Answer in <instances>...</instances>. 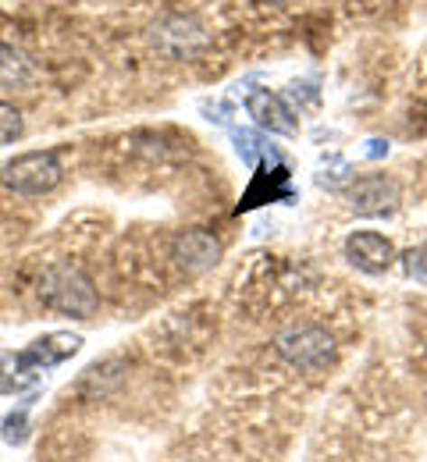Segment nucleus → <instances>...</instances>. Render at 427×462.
<instances>
[{
  "label": "nucleus",
  "mask_w": 427,
  "mask_h": 462,
  "mask_svg": "<svg viewBox=\"0 0 427 462\" xmlns=\"http://www.w3.org/2000/svg\"><path fill=\"white\" fill-rule=\"evenodd\" d=\"M40 302L64 317H93L100 306V295L93 289L89 274L71 263H51L40 274Z\"/></svg>",
  "instance_id": "nucleus-1"
},
{
  "label": "nucleus",
  "mask_w": 427,
  "mask_h": 462,
  "mask_svg": "<svg viewBox=\"0 0 427 462\" xmlns=\"http://www.w3.org/2000/svg\"><path fill=\"white\" fill-rule=\"evenodd\" d=\"M64 168L51 150H32V153H18L14 161H7L0 168V185L18 192V196H47L61 185Z\"/></svg>",
  "instance_id": "nucleus-2"
},
{
  "label": "nucleus",
  "mask_w": 427,
  "mask_h": 462,
  "mask_svg": "<svg viewBox=\"0 0 427 462\" xmlns=\"http://www.w3.org/2000/svg\"><path fill=\"white\" fill-rule=\"evenodd\" d=\"M274 346H278L285 363H292V366L303 370V374L324 370V366L331 363V356H335L331 335H328L324 328H317V324H296V328L282 331Z\"/></svg>",
  "instance_id": "nucleus-3"
},
{
  "label": "nucleus",
  "mask_w": 427,
  "mask_h": 462,
  "mask_svg": "<svg viewBox=\"0 0 427 462\" xmlns=\"http://www.w3.org/2000/svg\"><path fill=\"white\" fill-rule=\"evenodd\" d=\"M403 203V192L392 178L385 174H370L360 178L353 189H349V207L353 214H364V217H385V214H395Z\"/></svg>",
  "instance_id": "nucleus-4"
},
{
  "label": "nucleus",
  "mask_w": 427,
  "mask_h": 462,
  "mask_svg": "<svg viewBox=\"0 0 427 462\" xmlns=\"http://www.w3.org/2000/svg\"><path fill=\"white\" fill-rule=\"evenodd\" d=\"M346 260L364 274H385L395 260V245L377 231H353L346 238Z\"/></svg>",
  "instance_id": "nucleus-5"
},
{
  "label": "nucleus",
  "mask_w": 427,
  "mask_h": 462,
  "mask_svg": "<svg viewBox=\"0 0 427 462\" xmlns=\"http://www.w3.org/2000/svg\"><path fill=\"white\" fill-rule=\"evenodd\" d=\"M172 256H175V263L189 271V274H203V271H210L218 260H221V242L210 235V231H185L175 238V245H172Z\"/></svg>",
  "instance_id": "nucleus-6"
},
{
  "label": "nucleus",
  "mask_w": 427,
  "mask_h": 462,
  "mask_svg": "<svg viewBox=\"0 0 427 462\" xmlns=\"http://www.w3.org/2000/svg\"><path fill=\"white\" fill-rule=\"evenodd\" d=\"M246 111H249V117H253L260 128H267V132H278V135H292V132H296L292 111H289L285 100H282L278 93H271V89H253V93L246 97Z\"/></svg>",
  "instance_id": "nucleus-7"
},
{
  "label": "nucleus",
  "mask_w": 427,
  "mask_h": 462,
  "mask_svg": "<svg viewBox=\"0 0 427 462\" xmlns=\"http://www.w3.org/2000/svg\"><path fill=\"white\" fill-rule=\"evenodd\" d=\"M82 348V338L79 335H68V331H54V335H47V338H40V342H32V346L25 348V352H18L22 356V363L36 374V370H47V366H58L64 363L68 356H75Z\"/></svg>",
  "instance_id": "nucleus-8"
},
{
  "label": "nucleus",
  "mask_w": 427,
  "mask_h": 462,
  "mask_svg": "<svg viewBox=\"0 0 427 462\" xmlns=\"http://www.w3.org/2000/svg\"><path fill=\"white\" fill-rule=\"evenodd\" d=\"M32 79H36L32 60L22 51L0 43V89H25V86H32Z\"/></svg>",
  "instance_id": "nucleus-9"
},
{
  "label": "nucleus",
  "mask_w": 427,
  "mask_h": 462,
  "mask_svg": "<svg viewBox=\"0 0 427 462\" xmlns=\"http://www.w3.org/2000/svg\"><path fill=\"white\" fill-rule=\"evenodd\" d=\"M32 381H36V374L22 363V356H11V352H4V356H0V395L25 392Z\"/></svg>",
  "instance_id": "nucleus-10"
},
{
  "label": "nucleus",
  "mask_w": 427,
  "mask_h": 462,
  "mask_svg": "<svg viewBox=\"0 0 427 462\" xmlns=\"http://www.w3.org/2000/svg\"><path fill=\"white\" fill-rule=\"evenodd\" d=\"M22 132H25V121H22V115H18V107H11L7 100H0V146L18 143Z\"/></svg>",
  "instance_id": "nucleus-11"
},
{
  "label": "nucleus",
  "mask_w": 427,
  "mask_h": 462,
  "mask_svg": "<svg viewBox=\"0 0 427 462\" xmlns=\"http://www.w3.org/2000/svg\"><path fill=\"white\" fill-rule=\"evenodd\" d=\"M25 423H29V409L22 405L18 412H11V416L4 420V441L22 445V441H25V434H29V430H25Z\"/></svg>",
  "instance_id": "nucleus-12"
},
{
  "label": "nucleus",
  "mask_w": 427,
  "mask_h": 462,
  "mask_svg": "<svg viewBox=\"0 0 427 462\" xmlns=\"http://www.w3.org/2000/svg\"><path fill=\"white\" fill-rule=\"evenodd\" d=\"M424 168H427V164H424Z\"/></svg>",
  "instance_id": "nucleus-13"
}]
</instances>
